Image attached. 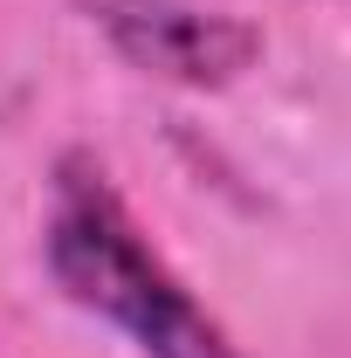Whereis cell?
Returning a JSON list of instances; mask_svg holds the SVG:
<instances>
[{
  "label": "cell",
  "mask_w": 351,
  "mask_h": 358,
  "mask_svg": "<svg viewBox=\"0 0 351 358\" xmlns=\"http://www.w3.org/2000/svg\"><path fill=\"white\" fill-rule=\"evenodd\" d=\"M42 262L48 282L110 324L138 358H241V345L152 248L124 193L89 152H62L48 173V214H42Z\"/></svg>",
  "instance_id": "1"
},
{
  "label": "cell",
  "mask_w": 351,
  "mask_h": 358,
  "mask_svg": "<svg viewBox=\"0 0 351 358\" xmlns=\"http://www.w3.org/2000/svg\"><path fill=\"white\" fill-rule=\"evenodd\" d=\"M89 28L138 76L179 90H227L262 62V28L241 14H214L193 0H76Z\"/></svg>",
  "instance_id": "2"
}]
</instances>
